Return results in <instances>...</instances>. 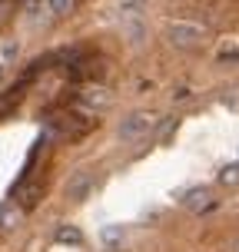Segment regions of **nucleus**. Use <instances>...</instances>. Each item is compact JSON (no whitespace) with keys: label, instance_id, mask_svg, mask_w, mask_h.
I'll return each instance as SVG.
<instances>
[{"label":"nucleus","instance_id":"3","mask_svg":"<svg viewBox=\"0 0 239 252\" xmlns=\"http://www.w3.org/2000/svg\"><path fill=\"white\" fill-rule=\"evenodd\" d=\"M203 27L200 24H170L166 27V40L179 47V50H193V47H200L203 43Z\"/></svg>","mask_w":239,"mask_h":252},{"label":"nucleus","instance_id":"7","mask_svg":"<svg viewBox=\"0 0 239 252\" xmlns=\"http://www.w3.org/2000/svg\"><path fill=\"white\" fill-rule=\"evenodd\" d=\"M183 202H186L193 213H203V209L213 206V192L209 189H189V192H183Z\"/></svg>","mask_w":239,"mask_h":252},{"label":"nucleus","instance_id":"6","mask_svg":"<svg viewBox=\"0 0 239 252\" xmlns=\"http://www.w3.org/2000/svg\"><path fill=\"white\" fill-rule=\"evenodd\" d=\"M43 196V179H24V183H17V202H20V209H34Z\"/></svg>","mask_w":239,"mask_h":252},{"label":"nucleus","instance_id":"5","mask_svg":"<svg viewBox=\"0 0 239 252\" xmlns=\"http://www.w3.org/2000/svg\"><path fill=\"white\" fill-rule=\"evenodd\" d=\"M90 189H93V173H90V169H76L73 176L67 179V196H70L73 202L87 199Z\"/></svg>","mask_w":239,"mask_h":252},{"label":"nucleus","instance_id":"12","mask_svg":"<svg viewBox=\"0 0 239 252\" xmlns=\"http://www.w3.org/2000/svg\"><path fill=\"white\" fill-rule=\"evenodd\" d=\"M103 242L116 249V242H123V229H103Z\"/></svg>","mask_w":239,"mask_h":252},{"label":"nucleus","instance_id":"11","mask_svg":"<svg viewBox=\"0 0 239 252\" xmlns=\"http://www.w3.org/2000/svg\"><path fill=\"white\" fill-rule=\"evenodd\" d=\"M73 7H76V0H50V10L57 13V17H67Z\"/></svg>","mask_w":239,"mask_h":252},{"label":"nucleus","instance_id":"17","mask_svg":"<svg viewBox=\"0 0 239 252\" xmlns=\"http://www.w3.org/2000/svg\"><path fill=\"white\" fill-rule=\"evenodd\" d=\"M236 252H239V239H236Z\"/></svg>","mask_w":239,"mask_h":252},{"label":"nucleus","instance_id":"14","mask_svg":"<svg viewBox=\"0 0 239 252\" xmlns=\"http://www.w3.org/2000/svg\"><path fill=\"white\" fill-rule=\"evenodd\" d=\"M17 222V216L7 209V206H0V229H7V226H13Z\"/></svg>","mask_w":239,"mask_h":252},{"label":"nucleus","instance_id":"9","mask_svg":"<svg viewBox=\"0 0 239 252\" xmlns=\"http://www.w3.org/2000/svg\"><path fill=\"white\" fill-rule=\"evenodd\" d=\"M57 242H60V246H80V242H83V232L76 226H60L57 229Z\"/></svg>","mask_w":239,"mask_h":252},{"label":"nucleus","instance_id":"4","mask_svg":"<svg viewBox=\"0 0 239 252\" xmlns=\"http://www.w3.org/2000/svg\"><path fill=\"white\" fill-rule=\"evenodd\" d=\"M153 123H156V120H153L150 113H130L123 123H120V136L123 139H139L143 133L153 129Z\"/></svg>","mask_w":239,"mask_h":252},{"label":"nucleus","instance_id":"2","mask_svg":"<svg viewBox=\"0 0 239 252\" xmlns=\"http://www.w3.org/2000/svg\"><path fill=\"white\" fill-rule=\"evenodd\" d=\"M110 103H113V96H110V90L100 87V83H87V87L76 93V106H80L83 113H103Z\"/></svg>","mask_w":239,"mask_h":252},{"label":"nucleus","instance_id":"8","mask_svg":"<svg viewBox=\"0 0 239 252\" xmlns=\"http://www.w3.org/2000/svg\"><path fill=\"white\" fill-rule=\"evenodd\" d=\"M24 100V80L17 83V87H10L7 93H0V116H7L17 110V103Z\"/></svg>","mask_w":239,"mask_h":252},{"label":"nucleus","instance_id":"13","mask_svg":"<svg viewBox=\"0 0 239 252\" xmlns=\"http://www.w3.org/2000/svg\"><path fill=\"white\" fill-rule=\"evenodd\" d=\"M10 13H13V0H0V27L10 20Z\"/></svg>","mask_w":239,"mask_h":252},{"label":"nucleus","instance_id":"16","mask_svg":"<svg viewBox=\"0 0 239 252\" xmlns=\"http://www.w3.org/2000/svg\"><path fill=\"white\" fill-rule=\"evenodd\" d=\"M170 133H173V120H166V123H163V126H160V136H163V139H166V136H170Z\"/></svg>","mask_w":239,"mask_h":252},{"label":"nucleus","instance_id":"10","mask_svg":"<svg viewBox=\"0 0 239 252\" xmlns=\"http://www.w3.org/2000/svg\"><path fill=\"white\" fill-rule=\"evenodd\" d=\"M219 183H223V186H236V183H239V163L226 166V169L219 173Z\"/></svg>","mask_w":239,"mask_h":252},{"label":"nucleus","instance_id":"1","mask_svg":"<svg viewBox=\"0 0 239 252\" xmlns=\"http://www.w3.org/2000/svg\"><path fill=\"white\" fill-rule=\"evenodd\" d=\"M93 129V120H90L87 113H57L47 123V129H43V136H60V139H83Z\"/></svg>","mask_w":239,"mask_h":252},{"label":"nucleus","instance_id":"15","mask_svg":"<svg viewBox=\"0 0 239 252\" xmlns=\"http://www.w3.org/2000/svg\"><path fill=\"white\" fill-rule=\"evenodd\" d=\"M219 57H223V60H229V63H236V60H239V50H236V47H226Z\"/></svg>","mask_w":239,"mask_h":252}]
</instances>
